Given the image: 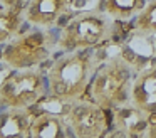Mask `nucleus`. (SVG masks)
<instances>
[{
	"label": "nucleus",
	"instance_id": "423d86ee",
	"mask_svg": "<svg viewBox=\"0 0 156 138\" xmlns=\"http://www.w3.org/2000/svg\"><path fill=\"white\" fill-rule=\"evenodd\" d=\"M49 56L45 34L32 32L12 39L2 52V61L12 69H27L44 62Z\"/></svg>",
	"mask_w": 156,
	"mask_h": 138
},
{
	"label": "nucleus",
	"instance_id": "f3484780",
	"mask_svg": "<svg viewBox=\"0 0 156 138\" xmlns=\"http://www.w3.org/2000/svg\"><path fill=\"white\" fill-rule=\"evenodd\" d=\"M153 52H154V56H156V39H154V42H153Z\"/></svg>",
	"mask_w": 156,
	"mask_h": 138
},
{
	"label": "nucleus",
	"instance_id": "9b49d317",
	"mask_svg": "<svg viewBox=\"0 0 156 138\" xmlns=\"http://www.w3.org/2000/svg\"><path fill=\"white\" fill-rule=\"evenodd\" d=\"M66 133H67L66 116L45 113V111L35 114L29 126L30 138H64Z\"/></svg>",
	"mask_w": 156,
	"mask_h": 138
},
{
	"label": "nucleus",
	"instance_id": "6e6552de",
	"mask_svg": "<svg viewBox=\"0 0 156 138\" xmlns=\"http://www.w3.org/2000/svg\"><path fill=\"white\" fill-rule=\"evenodd\" d=\"M112 113V126L122 136H141L143 133H148V114L141 108L134 106L133 103H126L111 110Z\"/></svg>",
	"mask_w": 156,
	"mask_h": 138
},
{
	"label": "nucleus",
	"instance_id": "7ed1b4c3",
	"mask_svg": "<svg viewBox=\"0 0 156 138\" xmlns=\"http://www.w3.org/2000/svg\"><path fill=\"white\" fill-rule=\"evenodd\" d=\"M111 17L98 10L76 13L59 34V47L66 52L87 50L104 44L112 34Z\"/></svg>",
	"mask_w": 156,
	"mask_h": 138
},
{
	"label": "nucleus",
	"instance_id": "0eeeda50",
	"mask_svg": "<svg viewBox=\"0 0 156 138\" xmlns=\"http://www.w3.org/2000/svg\"><path fill=\"white\" fill-rule=\"evenodd\" d=\"M72 0H29L25 7V20L39 29L61 24L62 17L67 13Z\"/></svg>",
	"mask_w": 156,
	"mask_h": 138
},
{
	"label": "nucleus",
	"instance_id": "39448f33",
	"mask_svg": "<svg viewBox=\"0 0 156 138\" xmlns=\"http://www.w3.org/2000/svg\"><path fill=\"white\" fill-rule=\"evenodd\" d=\"M111 111L104 110L89 98L77 99L71 104L66 114L69 128L77 138H99L104 136L112 125Z\"/></svg>",
	"mask_w": 156,
	"mask_h": 138
},
{
	"label": "nucleus",
	"instance_id": "20e7f679",
	"mask_svg": "<svg viewBox=\"0 0 156 138\" xmlns=\"http://www.w3.org/2000/svg\"><path fill=\"white\" fill-rule=\"evenodd\" d=\"M45 81L34 67L14 69L0 84V104L5 108H29L44 96Z\"/></svg>",
	"mask_w": 156,
	"mask_h": 138
},
{
	"label": "nucleus",
	"instance_id": "f03ea898",
	"mask_svg": "<svg viewBox=\"0 0 156 138\" xmlns=\"http://www.w3.org/2000/svg\"><path fill=\"white\" fill-rule=\"evenodd\" d=\"M131 89V64L121 56L108 59L89 84V99L98 103L104 110H114L128 103Z\"/></svg>",
	"mask_w": 156,
	"mask_h": 138
},
{
	"label": "nucleus",
	"instance_id": "4468645a",
	"mask_svg": "<svg viewBox=\"0 0 156 138\" xmlns=\"http://www.w3.org/2000/svg\"><path fill=\"white\" fill-rule=\"evenodd\" d=\"M133 30H134V35L139 37L156 35V0L146 2L143 10L136 15Z\"/></svg>",
	"mask_w": 156,
	"mask_h": 138
},
{
	"label": "nucleus",
	"instance_id": "2eb2a0df",
	"mask_svg": "<svg viewBox=\"0 0 156 138\" xmlns=\"http://www.w3.org/2000/svg\"><path fill=\"white\" fill-rule=\"evenodd\" d=\"M0 2L5 7H19V9H22V5L29 3V0H0Z\"/></svg>",
	"mask_w": 156,
	"mask_h": 138
},
{
	"label": "nucleus",
	"instance_id": "dca6fc26",
	"mask_svg": "<svg viewBox=\"0 0 156 138\" xmlns=\"http://www.w3.org/2000/svg\"><path fill=\"white\" fill-rule=\"evenodd\" d=\"M148 135H149V136H156V128H149Z\"/></svg>",
	"mask_w": 156,
	"mask_h": 138
},
{
	"label": "nucleus",
	"instance_id": "f257e3e1",
	"mask_svg": "<svg viewBox=\"0 0 156 138\" xmlns=\"http://www.w3.org/2000/svg\"><path fill=\"white\" fill-rule=\"evenodd\" d=\"M94 61L86 50H74L59 57L47 73L49 93L66 101L84 99L92 81Z\"/></svg>",
	"mask_w": 156,
	"mask_h": 138
},
{
	"label": "nucleus",
	"instance_id": "1a4fd4ad",
	"mask_svg": "<svg viewBox=\"0 0 156 138\" xmlns=\"http://www.w3.org/2000/svg\"><path fill=\"white\" fill-rule=\"evenodd\" d=\"M129 103L146 113L156 111V66L139 71L129 89Z\"/></svg>",
	"mask_w": 156,
	"mask_h": 138
},
{
	"label": "nucleus",
	"instance_id": "a211bd4d",
	"mask_svg": "<svg viewBox=\"0 0 156 138\" xmlns=\"http://www.w3.org/2000/svg\"><path fill=\"white\" fill-rule=\"evenodd\" d=\"M0 57H2V54H0Z\"/></svg>",
	"mask_w": 156,
	"mask_h": 138
},
{
	"label": "nucleus",
	"instance_id": "f8f14e48",
	"mask_svg": "<svg viewBox=\"0 0 156 138\" xmlns=\"http://www.w3.org/2000/svg\"><path fill=\"white\" fill-rule=\"evenodd\" d=\"M146 5V0H102V12L114 20H129Z\"/></svg>",
	"mask_w": 156,
	"mask_h": 138
},
{
	"label": "nucleus",
	"instance_id": "ddd939ff",
	"mask_svg": "<svg viewBox=\"0 0 156 138\" xmlns=\"http://www.w3.org/2000/svg\"><path fill=\"white\" fill-rule=\"evenodd\" d=\"M20 9L19 7H5L0 9V44L10 42L20 32Z\"/></svg>",
	"mask_w": 156,
	"mask_h": 138
},
{
	"label": "nucleus",
	"instance_id": "9d476101",
	"mask_svg": "<svg viewBox=\"0 0 156 138\" xmlns=\"http://www.w3.org/2000/svg\"><path fill=\"white\" fill-rule=\"evenodd\" d=\"M42 113L37 104L29 108H7L0 114V138L29 136V126L35 114Z\"/></svg>",
	"mask_w": 156,
	"mask_h": 138
}]
</instances>
